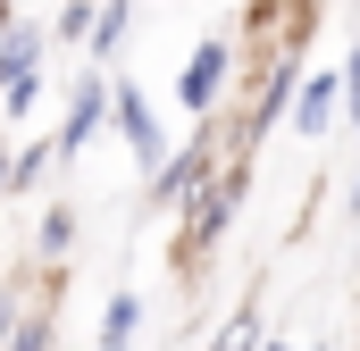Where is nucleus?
I'll return each mask as SVG.
<instances>
[{
	"instance_id": "18",
	"label": "nucleus",
	"mask_w": 360,
	"mask_h": 351,
	"mask_svg": "<svg viewBox=\"0 0 360 351\" xmlns=\"http://www.w3.org/2000/svg\"><path fill=\"white\" fill-rule=\"evenodd\" d=\"M260 351H285V343H260Z\"/></svg>"
},
{
	"instance_id": "4",
	"label": "nucleus",
	"mask_w": 360,
	"mask_h": 351,
	"mask_svg": "<svg viewBox=\"0 0 360 351\" xmlns=\"http://www.w3.org/2000/svg\"><path fill=\"white\" fill-rule=\"evenodd\" d=\"M109 126L126 134V151H134L143 168H160V159L176 151V143L160 134V109H151V92H143V84H117V100H109Z\"/></svg>"
},
{
	"instance_id": "13",
	"label": "nucleus",
	"mask_w": 360,
	"mask_h": 351,
	"mask_svg": "<svg viewBox=\"0 0 360 351\" xmlns=\"http://www.w3.org/2000/svg\"><path fill=\"white\" fill-rule=\"evenodd\" d=\"M17 326H25V293H17V284H0V351L17 343Z\"/></svg>"
},
{
	"instance_id": "3",
	"label": "nucleus",
	"mask_w": 360,
	"mask_h": 351,
	"mask_svg": "<svg viewBox=\"0 0 360 351\" xmlns=\"http://www.w3.org/2000/svg\"><path fill=\"white\" fill-rule=\"evenodd\" d=\"M109 100H117V76L84 59V76L68 84V117H59V134H51V143H59V159H84L92 143H101V126H109Z\"/></svg>"
},
{
	"instance_id": "7",
	"label": "nucleus",
	"mask_w": 360,
	"mask_h": 351,
	"mask_svg": "<svg viewBox=\"0 0 360 351\" xmlns=\"http://www.w3.org/2000/svg\"><path fill=\"white\" fill-rule=\"evenodd\" d=\"M34 251H42V260H68V251H76V209H68V201H51V209H42Z\"/></svg>"
},
{
	"instance_id": "6",
	"label": "nucleus",
	"mask_w": 360,
	"mask_h": 351,
	"mask_svg": "<svg viewBox=\"0 0 360 351\" xmlns=\"http://www.w3.org/2000/svg\"><path fill=\"white\" fill-rule=\"evenodd\" d=\"M143 335V293H109V310H101V351H126Z\"/></svg>"
},
{
	"instance_id": "16",
	"label": "nucleus",
	"mask_w": 360,
	"mask_h": 351,
	"mask_svg": "<svg viewBox=\"0 0 360 351\" xmlns=\"http://www.w3.org/2000/svg\"><path fill=\"white\" fill-rule=\"evenodd\" d=\"M8 17H17V0H0V34H8Z\"/></svg>"
},
{
	"instance_id": "15",
	"label": "nucleus",
	"mask_w": 360,
	"mask_h": 351,
	"mask_svg": "<svg viewBox=\"0 0 360 351\" xmlns=\"http://www.w3.org/2000/svg\"><path fill=\"white\" fill-rule=\"evenodd\" d=\"M17 192V151H0V201Z\"/></svg>"
},
{
	"instance_id": "9",
	"label": "nucleus",
	"mask_w": 360,
	"mask_h": 351,
	"mask_svg": "<svg viewBox=\"0 0 360 351\" xmlns=\"http://www.w3.org/2000/svg\"><path fill=\"white\" fill-rule=\"evenodd\" d=\"M260 335H269L260 326V301H235V318L210 335V351H260Z\"/></svg>"
},
{
	"instance_id": "10",
	"label": "nucleus",
	"mask_w": 360,
	"mask_h": 351,
	"mask_svg": "<svg viewBox=\"0 0 360 351\" xmlns=\"http://www.w3.org/2000/svg\"><path fill=\"white\" fill-rule=\"evenodd\" d=\"M92 17H101V0H59V17H51V42H92Z\"/></svg>"
},
{
	"instance_id": "11",
	"label": "nucleus",
	"mask_w": 360,
	"mask_h": 351,
	"mask_svg": "<svg viewBox=\"0 0 360 351\" xmlns=\"http://www.w3.org/2000/svg\"><path fill=\"white\" fill-rule=\"evenodd\" d=\"M51 159H59V143H25V151H17V192H34V184L51 176Z\"/></svg>"
},
{
	"instance_id": "12",
	"label": "nucleus",
	"mask_w": 360,
	"mask_h": 351,
	"mask_svg": "<svg viewBox=\"0 0 360 351\" xmlns=\"http://www.w3.org/2000/svg\"><path fill=\"white\" fill-rule=\"evenodd\" d=\"M344 126L360 134V42L344 51Z\"/></svg>"
},
{
	"instance_id": "17",
	"label": "nucleus",
	"mask_w": 360,
	"mask_h": 351,
	"mask_svg": "<svg viewBox=\"0 0 360 351\" xmlns=\"http://www.w3.org/2000/svg\"><path fill=\"white\" fill-rule=\"evenodd\" d=\"M310 351H335V343H310Z\"/></svg>"
},
{
	"instance_id": "8",
	"label": "nucleus",
	"mask_w": 360,
	"mask_h": 351,
	"mask_svg": "<svg viewBox=\"0 0 360 351\" xmlns=\"http://www.w3.org/2000/svg\"><path fill=\"white\" fill-rule=\"evenodd\" d=\"M126 25H134V0H101V17H92V67H101V59H109V51H117V42H126Z\"/></svg>"
},
{
	"instance_id": "14",
	"label": "nucleus",
	"mask_w": 360,
	"mask_h": 351,
	"mask_svg": "<svg viewBox=\"0 0 360 351\" xmlns=\"http://www.w3.org/2000/svg\"><path fill=\"white\" fill-rule=\"evenodd\" d=\"M8 351H51V310H34V318L17 326V343H8Z\"/></svg>"
},
{
	"instance_id": "1",
	"label": "nucleus",
	"mask_w": 360,
	"mask_h": 351,
	"mask_svg": "<svg viewBox=\"0 0 360 351\" xmlns=\"http://www.w3.org/2000/svg\"><path fill=\"white\" fill-rule=\"evenodd\" d=\"M243 192H252V159H226V168L184 201V243H176V267H184V276L210 267V251L226 243V226H235V209H243Z\"/></svg>"
},
{
	"instance_id": "2",
	"label": "nucleus",
	"mask_w": 360,
	"mask_h": 351,
	"mask_svg": "<svg viewBox=\"0 0 360 351\" xmlns=\"http://www.w3.org/2000/svg\"><path fill=\"white\" fill-rule=\"evenodd\" d=\"M235 67H243L235 34H201V42L184 51V67H176V100L193 109V117H218L226 92H235Z\"/></svg>"
},
{
	"instance_id": "5",
	"label": "nucleus",
	"mask_w": 360,
	"mask_h": 351,
	"mask_svg": "<svg viewBox=\"0 0 360 351\" xmlns=\"http://www.w3.org/2000/svg\"><path fill=\"white\" fill-rule=\"evenodd\" d=\"M285 117H293V134H302V143H327V134L344 126V67H335V76H302Z\"/></svg>"
}]
</instances>
